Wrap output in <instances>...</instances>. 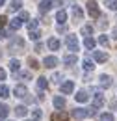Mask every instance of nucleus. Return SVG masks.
<instances>
[{
  "label": "nucleus",
  "mask_w": 117,
  "mask_h": 121,
  "mask_svg": "<svg viewBox=\"0 0 117 121\" xmlns=\"http://www.w3.org/2000/svg\"><path fill=\"white\" fill-rule=\"evenodd\" d=\"M11 54H21V52H24V39L22 37H19V35H15L13 39L9 41V48H8Z\"/></svg>",
  "instance_id": "nucleus-1"
},
{
  "label": "nucleus",
  "mask_w": 117,
  "mask_h": 121,
  "mask_svg": "<svg viewBox=\"0 0 117 121\" xmlns=\"http://www.w3.org/2000/svg\"><path fill=\"white\" fill-rule=\"evenodd\" d=\"M88 11H89V15L93 17V19H99V17H100L99 6H97V2H95V0H88Z\"/></svg>",
  "instance_id": "nucleus-2"
},
{
  "label": "nucleus",
  "mask_w": 117,
  "mask_h": 121,
  "mask_svg": "<svg viewBox=\"0 0 117 121\" xmlns=\"http://www.w3.org/2000/svg\"><path fill=\"white\" fill-rule=\"evenodd\" d=\"M65 43H67V48H69L71 52H76V50H78V39H76L74 34H69V35H67V41H65Z\"/></svg>",
  "instance_id": "nucleus-3"
},
{
  "label": "nucleus",
  "mask_w": 117,
  "mask_h": 121,
  "mask_svg": "<svg viewBox=\"0 0 117 121\" xmlns=\"http://www.w3.org/2000/svg\"><path fill=\"white\" fill-rule=\"evenodd\" d=\"M50 121H69V114H67V112H63V110H58V112H54V114H52Z\"/></svg>",
  "instance_id": "nucleus-4"
},
{
  "label": "nucleus",
  "mask_w": 117,
  "mask_h": 121,
  "mask_svg": "<svg viewBox=\"0 0 117 121\" xmlns=\"http://www.w3.org/2000/svg\"><path fill=\"white\" fill-rule=\"evenodd\" d=\"M13 93H15V97H19V99H26V97H28V90H26V86H22V84H19L13 90Z\"/></svg>",
  "instance_id": "nucleus-5"
},
{
  "label": "nucleus",
  "mask_w": 117,
  "mask_h": 121,
  "mask_svg": "<svg viewBox=\"0 0 117 121\" xmlns=\"http://www.w3.org/2000/svg\"><path fill=\"white\" fill-rule=\"evenodd\" d=\"M43 65L48 67V69H54V67L58 65V58H56V56H46L43 60Z\"/></svg>",
  "instance_id": "nucleus-6"
},
{
  "label": "nucleus",
  "mask_w": 117,
  "mask_h": 121,
  "mask_svg": "<svg viewBox=\"0 0 117 121\" xmlns=\"http://www.w3.org/2000/svg\"><path fill=\"white\" fill-rule=\"evenodd\" d=\"M82 17H84V11H82V8H80V6H76V4H73V19H74V22L82 21Z\"/></svg>",
  "instance_id": "nucleus-7"
},
{
  "label": "nucleus",
  "mask_w": 117,
  "mask_h": 121,
  "mask_svg": "<svg viewBox=\"0 0 117 121\" xmlns=\"http://www.w3.org/2000/svg\"><path fill=\"white\" fill-rule=\"evenodd\" d=\"M59 90H61V93H73V91H74V82H73V80H67V82H63Z\"/></svg>",
  "instance_id": "nucleus-8"
},
{
  "label": "nucleus",
  "mask_w": 117,
  "mask_h": 121,
  "mask_svg": "<svg viewBox=\"0 0 117 121\" xmlns=\"http://www.w3.org/2000/svg\"><path fill=\"white\" fill-rule=\"evenodd\" d=\"M73 117H76V119L88 117V108H74L73 110Z\"/></svg>",
  "instance_id": "nucleus-9"
},
{
  "label": "nucleus",
  "mask_w": 117,
  "mask_h": 121,
  "mask_svg": "<svg viewBox=\"0 0 117 121\" xmlns=\"http://www.w3.org/2000/svg\"><path fill=\"white\" fill-rule=\"evenodd\" d=\"M99 84L102 86L104 90H108V88L112 86V78H110L108 75H100V76H99Z\"/></svg>",
  "instance_id": "nucleus-10"
},
{
  "label": "nucleus",
  "mask_w": 117,
  "mask_h": 121,
  "mask_svg": "<svg viewBox=\"0 0 117 121\" xmlns=\"http://www.w3.org/2000/svg\"><path fill=\"white\" fill-rule=\"evenodd\" d=\"M93 58H95V61H99V63H104V61H108V54L100 52V50H95L93 52Z\"/></svg>",
  "instance_id": "nucleus-11"
},
{
  "label": "nucleus",
  "mask_w": 117,
  "mask_h": 121,
  "mask_svg": "<svg viewBox=\"0 0 117 121\" xmlns=\"http://www.w3.org/2000/svg\"><path fill=\"white\" fill-rule=\"evenodd\" d=\"M50 8H52V0H43L39 4V13H48Z\"/></svg>",
  "instance_id": "nucleus-12"
},
{
  "label": "nucleus",
  "mask_w": 117,
  "mask_h": 121,
  "mask_svg": "<svg viewBox=\"0 0 117 121\" xmlns=\"http://www.w3.org/2000/svg\"><path fill=\"white\" fill-rule=\"evenodd\" d=\"M100 106H104V97H102V93L99 91L95 95V99H93V108H100Z\"/></svg>",
  "instance_id": "nucleus-13"
},
{
  "label": "nucleus",
  "mask_w": 117,
  "mask_h": 121,
  "mask_svg": "<svg viewBox=\"0 0 117 121\" xmlns=\"http://www.w3.org/2000/svg\"><path fill=\"white\" fill-rule=\"evenodd\" d=\"M52 104H54L56 110H63V108H65V99H63V97H54Z\"/></svg>",
  "instance_id": "nucleus-14"
},
{
  "label": "nucleus",
  "mask_w": 117,
  "mask_h": 121,
  "mask_svg": "<svg viewBox=\"0 0 117 121\" xmlns=\"http://www.w3.org/2000/svg\"><path fill=\"white\" fill-rule=\"evenodd\" d=\"M74 99H76L78 103H86V101L89 99V95H88V91H86V90H80L76 95H74Z\"/></svg>",
  "instance_id": "nucleus-15"
},
{
  "label": "nucleus",
  "mask_w": 117,
  "mask_h": 121,
  "mask_svg": "<svg viewBox=\"0 0 117 121\" xmlns=\"http://www.w3.org/2000/svg\"><path fill=\"white\" fill-rule=\"evenodd\" d=\"M76 61H78L76 54H65V56H63V63H65V65H74Z\"/></svg>",
  "instance_id": "nucleus-16"
},
{
  "label": "nucleus",
  "mask_w": 117,
  "mask_h": 121,
  "mask_svg": "<svg viewBox=\"0 0 117 121\" xmlns=\"http://www.w3.org/2000/svg\"><path fill=\"white\" fill-rule=\"evenodd\" d=\"M26 114H28V108H26V106L19 104L17 108H15V116H17V117H24Z\"/></svg>",
  "instance_id": "nucleus-17"
},
{
  "label": "nucleus",
  "mask_w": 117,
  "mask_h": 121,
  "mask_svg": "<svg viewBox=\"0 0 117 121\" xmlns=\"http://www.w3.org/2000/svg\"><path fill=\"white\" fill-rule=\"evenodd\" d=\"M46 86H48L46 78H45V76H39V78H37V91H43V90H46Z\"/></svg>",
  "instance_id": "nucleus-18"
},
{
  "label": "nucleus",
  "mask_w": 117,
  "mask_h": 121,
  "mask_svg": "<svg viewBox=\"0 0 117 121\" xmlns=\"http://www.w3.org/2000/svg\"><path fill=\"white\" fill-rule=\"evenodd\" d=\"M46 45H48V48H50V50H58V48H59V39H56V37H50Z\"/></svg>",
  "instance_id": "nucleus-19"
},
{
  "label": "nucleus",
  "mask_w": 117,
  "mask_h": 121,
  "mask_svg": "<svg viewBox=\"0 0 117 121\" xmlns=\"http://www.w3.org/2000/svg\"><path fill=\"white\" fill-rule=\"evenodd\" d=\"M56 21H58L59 24H63V22H67V11H63V9H59L58 13H56Z\"/></svg>",
  "instance_id": "nucleus-20"
},
{
  "label": "nucleus",
  "mask_w": 117,
  "mask_h": 121,
  "mask_svg": "<svg viewBox=\"0 0 117 121\" xmlns=\"http://www.w3.org/2000/svg\"><path fill=\"white\" fill-rule=\"evenodd\" d=\"M84 47H86L88 50H93V48H95V39H93L91 35L86 37V39H84Z\"/></svg>",
  "instance_id": "nucleus-21"
},
{
  "label": "nucleus",
  "mask_w": 117,
  "mask_h": 121,
  "mask_svg": "<svg viewBox=\"0 0 117 121\" xmlns=\"http://www.w3.org/2000/svg\"><path fill=\"white\" fill-rule=\"evenodd\" d=\"M9 26H11V30H19V28L22 26V21H21L19 17H17V19H11V21H9Z\"/></svg>",
  "instance_id": "nucleus-22"
},
{
  "label": "nucleus",
  "mask_w": 117,
  "mask_h": 121,
  "mask_svg": "<svg viewBox=\"0 0 117 121\" xmlns=\"http://www.w3.org/2000/svg\"><path fill=\"white\" fill-rule=\"evenodd\" d=\"M19 67H21V63H19V60H9V71H13V73H17L19 71Z\"/></svg>",
  "instance_id": "nucleus-23"
},
{
  "label": "nucleus",
  "mask_w": 117,
  "mask_h": 121,
  "mask_svg": "<svg viewBox=\"0 0 117 121\" xmlns=\"http://www.w3.org/2000/svg\"><path fill=\"white\" fill-rule=\"evenodd\" d=\"M0 97H2V99H8V97H9V88H8L6 84L0 86Z\"/></svg>",
  "instance_id": "nucleus-24"
},
{
  "label": "nucleus",
  "mask_w": 117,
  "mask_h": 121,
  "mask_svg": "<svg viewBox=\"0 0 117 121\" xmlns=\"http://www.w3.org/2000/svg\"><path fill=\"white\" fill-rule=\"evenodd\" d=\"M8 114H9V108H8V104H0V119L8 117Z\"/></svg>",
  "instance_id": "nucleus-25"
},
{
  "label": "nucleus",
  "mask_w": 117,
  "mask_h": 121,
  "mask_svg": "<svg viewBox=\"0 0 117 121\" xmlns=\"http://www.w3.org/2000/svg\"><path fill=\"white\" fill-rule=\"evenodd\" d=\"M21 6H22V4H21L19 0H13V2L9 4V9H11V11H21Z\"/></svg>",
  "instance_id": "nucleus-26"
},
{
  "label": "nucleus",
  "mask_w": 117,
  "mask_h": 121,
  "mask_svg": "<svg viewBox=\"0 0 117 121\" xmlns=\"http://www.w3.org/2000/svg\"><path fill=\"white\" fill-rule=\"evenodd\" d=\"M106 8L112 11H117V0H106Z\"/></svg>",
  "instance_id": "nucleus-27"
},
{
  "label": "nucleus",
  "mask_w": 117,
  "mask_h": 121,
  "mask_svg": "<svg viewBox=\"0 0 117 121\" xmlns=\"http://www.w3.org/2000/svg\"><path fill=\"white\" fill-rule=\"evenodd\" d=\"M32 30H39V21H30L28 22V32H32Z\"/></svg>",
  "instance_id": "nucleus-28"
},
{
  "label": "nucleus",
  "mask_w": 117,
  "mask_h": 121,
  "mask_svg": "<svg viewBox=\"0 0 117 121\" xmlns=\"http://www.w3.org/2000/svg\"><path fill=\"white\" fill-rule=\"evenodd\" d=\"M28 37H30V39H33V41H37V39L41 37V32H39V30H32V32H28Z\"/></svg>",
  "instance_id": "nucleus-29"
},
{
  "label": "nucleus",
  "mask_w": 117,
  "mask_h": 121,
  "mask_svg": "<svg viewBox=\"0 0 117 121\" xmlns=\"http://www.w3.org/2000/svg\"><path fill=\"white\" fill-rule=\"evenodd\" d=\"M82 67H84L86 71H93L95 65H93V61H91V60H84V61H82Z\"/></svg>",
  "instance_id": "nucleus-30"
},
{
  "label": "nucleus",
  "mask_w": 117,
  "mask_h": 121,
  "mask_svg": "<svg viewBox=\"0 0 117 121\" xmlns=\"http://www.w3.org/2000/svg\"><path fill=\"white\" fill-rule=\"evenodd\" d=\"M99 119L100 121H113V114H100Z\"/></svg>",
  "instance_id": "nucleus-31"
},
{
  "label": "nucleus",
  "mask_w": 117,
  "mask_h": 121,
  "mask_svg": "<svg viewBox=\"0 0 117 121\" xmlns=\"http://www.w3.org/2000/svg\"><path fill=\"white\" fill-rule=\"evenodd\" d=\"M99 43H100L102 47H110V41H108L106 35H99Z\"/></svg>",
  "instance_id": "nucleus-32"
},
{
  "label": "nucleus",
  "mask_w": 117,
  "mask_h": 121,
  "mask_svg": "<svg viewBox=\"0 0 117 121\" xmlns=\"http://www.w3.org/2000/svg\"><path fill=\"white\" fill-rule=\"evenodd\" d=\"M41 116H43V112L37 108V110H33L32 112V117H33V121H37V119H41Z\"/></svg>",
  "instance_id": "nucleus-33"
},
{
  "label": "nucleus",
  "mask_w": 117,
  "mask_h": 121,
  "mask_svg": "<svg viewBox=\"0 0 117 121\" xmlns=\"http://www.w3.org/2000/svg\"><path fill=\"white\" fill-rule=\"evenodd\" d=\"M19 78L21 80H30L32 75H30V71H22V73H19Z\"/></svg>",
  "instance_id": "nucleus-34"
},
{
  "label": "nucleus",
  "mask_w": 117,
  "mask_h": 121,
  "mask_svg": "<svg viewBox=\"0 0 117 121\" xmlns=\"http://www.w3.org/2000/svg\"><path fill=\"white\" fill-rule=\"evenodd\" d=\"M82 34H84L86 37H89V35L93 34V28H91V26H84V28H82Z\"/></svg>",
  "instance_id": "nucleus-35"
},
{
  "label": "nucleus",
  "mask_w": 117,
  "mask_h": 121,
  "mask_svg": "<svg viewBox=\"0 0 117 121\" xmlns=\"http://www.w3.org/2000/svg\"><path fill=\"white\" fill-rule=\"evenodd\" d=\"M19 19H21V21H30V13L28 11H21V13H19Z\"/></svg>",
  "instance_id": "nucleus-36"
},
{
  "label": "nucleus",
  "mask_w": 117,
  "mask_h": 121,
  "mask_svg": "<svg viewBox=\"0 0 117 121\" xmlns=\"http://www.w3.org/2000/svg\"><path fill=\"white\" fill-rule=\"evenodd\" d=\"M95 116H97V108L89 106V108H88V117H95Z\"/></svg>",
  "instance_id": "nucleus-37"
},
{
  "label": "nucleus",
  "mask_w": 117,
  "mask_h": 121,
  "mask_svg": "<svg viewBox=\"0 0 117 121\" xmlns=\"http://www.w3.org/2000/svg\"><path fill=\"white\" fill-rule=\"evenodd\" d=\"M28 63L32 65V69H39V63H37V60H33V58H28Z\"/></svg>",
  "instance_id": "nucleus-38"
},
{
  "label": "nucleus",
  "mask_w": 117,
  "mask_h": 121,
  "mask_svg": "<svg viewBox=\"0 0 117 121\" xmlns=\"http://www.w3.org/2000/svg\"><path fill=\"white\" fill-rule=\"evenodd\" d=\"M8 37V32H6V28H0V39H6Z\"/></svg>",
  "instance_id": "nucleus-39"
},
{
  "label": "nucleus",
  "mask_w": 117,
  "mask_h": 121,
  "mask_svg": "<svg viewBox=\"0 0 117 121\" xmlns=\"http://www.w3.org/2000/svg\"><path fill=\"white\" fill-rule=\"evenodd\" d=\"M33 50H35V52H41V50H43V45H41V43H35V48H33Z\"/></svg>",
  "instance_id": "nucleus-40"
},
{
  "label": "nucleus",
  "mask_w": 117,
  "mask_h": 121,
  "mask_svg": "<svg viewBox=\"0 0 117 121\" xmlns=\"http://www.w3.org/2000/svg\"><path fill=\"white\" fill-rule=\"evenodd\" d=\"M6 71H4V69H2V67H0V80H6Z\"/></svg>",
  "instance_id": "nucleus-41"
},
{
  "label": "nucleus",
  "mask_w": 117,
  "mask_h": 121,
  "mask_svg": "<svg viewBox=\"0 0 117 121\" xmlns=\"http://www.w3.org/2000/svg\"><path fill=\"white\" fill-rule=\"evenodd\" d=\"M59 78H61V75H59V73H56V75H54V76H52V80H54V82H58V80H59Z\"/></svg>",
  "instance_id": "nucleus-42"
},
{
  "label": "nucleus",
  "mask_w": 117,
  "mask_h": 121,
  "mask_svg": "<svg viewBox=\"0 0 117 121\" xmlns=\"http://www.w3.org/2000/svg\"><path fill=\"white\" fill-rule=\"evenodd\" d=\"M110 108H112V110L115 108V110H117V101H112V103H110Z\"/></svg>",
  "instance_id": "nucleus-43"
},
{
  "label": "nucleus",
  "mask_w": 117,
  "mask_h": 121,
  "mask_svg": "<svg viewBox=\"0 0 117 121\" xmlns=\"http://www.w3.org/2000/svg\"><path fill=\"white\" fill-rule=\"evenodd\" d=\"M6 22H8V19H6L4 15H0V24H6Z\"/></svg>",
  "instance_id": "nucleus-44"
},
{
  "label": "nucleus",
  "mask_w": 117,
  "mask_h": 121,
  "mask_svg": "<svg viewBox=\"0 0 117 121\" xmlns=\"http://www.w3.org/2000/svg\"><path fill=\"white\" fill-rule=\"evenodd\" d=\"M113 37H115V39H117V28H115V30H113Z\"/></svg>",
  "instance_id": "nucleus-45"
},
{
  "label": "nucleus",
  "mask_w": 117,
  "mask_h": 121,
  "mask_svg": "<svg viewBox=\"0 0 117 121\" xmlns=\"http://www.w3.org/2000/svg\"><path fill=\"white\" fill-rule=\"evenodd\" d=\"M0 6H4V0H0Z\"/></svg>",
  "instance_id": "nucleus-46"
},
{
  "label": "nucleus",
  "mask_w": 117,
  "mask_h": 121,
  "mask_svg": "<svg viewBox=\"0 0 117 121\" xmlns=\"http://www.w3.org/2000/svg\"><path fill=\"white\" fill-rule=\"evenodd\" d=\"M26 121H33V119H26Z\"/></svg>",
  "instance_id": "nucleus-47"
},
{
  "label": "nucleus",
  "mask_w": 117,
  "mask_h": 121,
  "mask_svg": "<svg viewBox=\"0 0 117 121\" xmlns=\"http://www.w3.org/2000/svg\"><path fill=\"white\" fill-rule=\"evenodd\" d=\"M0 50H2V48H0ZM0 56H2V52H0Z\"/></svg>",
  "instance_id": "nucleus-48"
}]
</instances>
